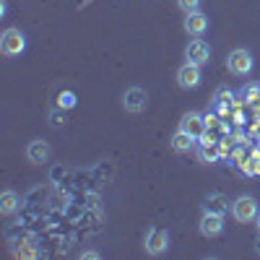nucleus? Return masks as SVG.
Listing matches in <instances>:
<instances>
[{"label":"nucleus","instance_id":"nucleus-1","mask_svg":"<svg viewBox=\"0 0 260 260\" xmlns=\"http://www.w3.org/2000/svg\"><path fill=\"white\" fill-rule=\"evenodd\" d=\"M0 50H3L6 57H18L21 52L26 50V34L21 29H6L0 34Z\"/></svg>","mask_w":260,"mask_h":260},{"label":"nucleus","instance_id":"nucleus-2","mask_svg":"<svg viewBox=\"0 0 260 260\" xmlns=\"http://www.w3.org/2000/svg\"><path fill=\"white\" fill-rule=\"evenodd\" d=\"M226 68H229V73H234V76H250L252 68H255V60H252L250 50H245V47L232 50V52L226 55Z\"/></svg>","mask_w":260,"mask_h":260},{"label":"nucleus","instance_id":"nucleus-3","mask_svg":"<svg viewBox=\"0 0 260 260\" xmlns=\"http://www.w3.org/2000/svg\"><path fill=\"white\" fill-rule=\"evenodd\" d=\"M260 213V206H257V201L255 198H250V195H240L234 203H232V216L240 224H250V221H255V216Z\"/></svg>","mask_w":260,"mask_h":260},{"label":"nucleus","instance_id":"nucleus-4","mask_svg":"<svg viewBox=\"0 0 260 260\" xmlns=\"http://www.w3.org/2000/svg\"><path fill=\"white\" fill-rule=\"evenodd\" d=\"M143 247H146L148 255H154V257L161 255V252H167V247H169V232L167 229H159V226H151L146 232Z\"/></svg>","mask_w":260,"mask_h":260},{"label":"nucleus","instance_id":"nucleus-5","mask_svg":"<svg viewBox=\"0 0 260 260\" xmlns=\"http://www.w3.org/2000/svg\"><path fill=\"white\" fill-rule=\"evenodd\" d=\"M177 86L180 89H198L201 86V81H203V76H201V65H195V62H187L185 60V65H180L177 68Z\"/></svg>","mask_w":260,"mask_h":260},{"label":"nucleus","instance_id":"nucleus-6","mask_svg":"<svg viewBox=\"0 0 260 260\" xmlns=\"http://www.w3.org/2000/svg\"><path fill=\"white\" fill-rule=\"evenodd\" d=\"M146 104H148L146 89H141V86H130V89H125V94H122V107H125L127 112L138 115V112L146 110Z\"/></svg>","mask_w":260,"mask_h":260},{"label":"nucleus","instance_id":"nucleus-7","mask_svg":"<svg viewBox=\"0 0 260 260\" xmlns=\"http://www.w3.org/2000/svg\"><path fill=\"white\" fill-rule=\"evenodd\" d=\"M185 57H187V62H195V65H201V68H203V65H208V60H211V47L206 45L201 37H195V39L187 42Z\"/></svg>","mask_w":260,"mask_h":260},{"label":"nucleus","instance_id":"nucleus-8","mask_svg":"<svg viewBox=\"0 0 260 260\" xmlns=\"http://www.w3.org/2000/svg\"><path fill=\"white\" fill-rule=\"evenodd\" d=\"M180 130H185L187 136H192L195 141H201L206 136V115L201 112H185L180 120Z\"/></svg>","mask_w":260,"mask_h":260},{"label":"nucleus","instance_id":"nucleus-9","mask_svg":"<svg viewBox=\"0 0 260 260\" xmlns=\"http://www.w3.org/2000/svg\"><path fill=\"white\" fill-rule=\"evenodd\" d=\"M182 26H185V31H187L190 37H201V34L208 31V16H206L201 8H198V11H190V13H185Z\"/></svg>","mask_w":260,"mask_h":260},{"label":"nucleus","instance_id":"nucleus-10","mask_svg":"<svg viewBox=\"0 0 260 260\" xmlns=\"http://www.w3.org/2000/svg\"><path fill=\"white\" fill-rule=\"evenodd\" d=\"M198 229H201L203 237H219V234L224 232V216H221V213H208V211H203Z\"/></svg>","mask_w":260,"mask_h":260},{"label":"nucleus","instance_id":"nucleus-11","mask_svg":"<svg viewBox=\"0 0 260 260\" xmlns=\"http://www.w3.org/2000/svg\"><path fill=\"white\" fill-rule=\"evenodd\" d=\"M50 156H52V148H50V143L47 141H31L29 146H26V159H29V164H45V161H50Z\"/></svg>","mask_w":260,"mask_h":260},{"label":"nucleus","instance_id":"nucleus-12","mask_svg":"<svg viewBox=\"0 0 260 260\" xmlns=\"http://www.w3.org/2000/svg\"><path fill=\"white\" fill-rule=\"evenodd\" d=\"M203 211H208V213H226L229 211V198L224 192H208L206 198H203Z\"/></svg>","mask_w":260,"mask_h":260},{"label":"nucleus","instance_id":"nucleus-13","mask_svg":"<svg viewBox=\"0 0 260 260\" xmlns=\"http://www.w3.org/2000/svg\"><path fill=\"white\" fill-rule=\"evenodd\" d=\"M18 208H21V198H18L16 190H6L0 195V213L3 216H13Z\"/></svg>","mask_w":260,"mask_h":260},{"label":"nucleus","instance_id":"nucleus-14","mask_svg":"<svg viewBox=\"0 0 260 260\" xmlns=\"http://www.w3.org/2000/svg\"><path fill=\"white\" fill-rule=\"evenodd\" d=\"M195 146H198V141H195L192 136H187L185 130H177V133L172 136V148H175L177 154H187V151H192Z\"/></svg>","mask_w":260,"mask_h":260},{"label":"nucleus","instance_id":"nucleus-15","mask_svg":"<svg viewBox=\"0 0 260 260\" xmlns=\"http://www.w3.org/2000/svg\"><path fill=\"white\" fill-rule=\"evenodd\" d=\"M198 159H201L203 164H216V161H221L219 143H198Z\"/></svg>","mask_w":260,"mask_h":260},{"label":"nucleus","instance_id":"nucleus-16","mask_svg":"<svg viewBox=\"0 0 260 260\" xmlns=\"http://www.w3.org/2000/svg\"><path fill=\"white\" fill-rule=\"evenodd\" d=\"M252 148H255V146H250V143H237V148L232 151V156H229L232 164H234V167H242V161L252 154Z\"/></svg>","mask_w":260,"mask_h":260},{"label":"nucleus","instance_id":"nucleus-17","mask_svg":"<svg viewBox=\"0 0 260 260\" xmlns=\"http://www.w3.org/2000/svg\"><path fill=\"white\" fill-rule=\"evenodd\" d=\"M242 175H247V177H255V175H260V156L255 154V151H252V154L242 161Z\"/></svg>","mask_w":260,"mask_h":260},{"label":"nucleus","instance_id":"nucleus-18","mask_svg":"<svg viewBox=\"0 0 260 260\" xmlns=\"http://www.w3.org/2000/svg\"><path fill=\"white\" fill-rule=\"evenodd\" d=\"M57 107H62V110H73V107H76V94L73 91H60Z\"/></svg>","mask_w":260,"mask_h":260},{"label":"nucleus","instance_id":"nucleus-19","mask_svg":"<svg viewBox=\"0 0 260 260\" xmlns=\"http://www.w3.org/2000/svg\"><path fill=\"white\" fill-rule=\"evenodd\" d=\"M177 6L182 13H190V11H198L201 8V0H177Z\"/></svg>","mask_w":260,"mask_h":260},{"label":"nucleus","instance_id":"nucleus-20","mask_svg":"<svg viewBox=\"0 0 260 260\" xmlns=\"http://www.w3.org/2000/svg\"><path fill=\"white\" fill-rule=\"evenodd\" d=\"M232 99H234V94L226 89V86H221V89L213 94V102H226V104H232Z\"/></svg>","mask_w":260,"mask_h":260},{"label":"nucleus","instance_id":"nucleus-21","mask_svg":"<svg viewBox=\"0 0 260 260\" xmlns=\"http://www.w3.org/2000/svg\"><path fill=\"white\" fill-rule=\"evenodd\" d=\"M50 122H52L55 127H60V125L65 122V115H62V107H55V110H50Z\"/></svg>","mask_w":260,"mask_h":260},{"label":"nucleus","instance_id":"nucleus-22","mask_svg":"<svg viewBox=\"0 0 260 260\" xmlns=\"http://www.w3.org/2000/svg\"><path fill=\"white\" fill-rule=\"evenodd\" d=\"M232 138H234L237 143H250V133H245L242 127H237L234 133H232Z\"/></svg>","mask_w":260,"mask_h":260},{"label":"nucleus","instance_id":"nucleus-23","mask_svg":"<svg viewBox=\"0 0 260 260\" xmlns=\"http://www.w3.org/2000/svg\"><path fill=\"white\" fill-rule=\"evenodd\" d=\"M81 257H86V260H99L102 255H99L96 250H86V252H81Z\"/></svg>","mask_w":260,"mask_h":260},{"label":"nucleus","instance_id":"nucleus-24","mask_svg":"<svg viewBox=\"0 0 260 260\" xmlns=\"http://www.w3.org/2000/svg\"><path fill=\"white\" fill-rule=\"evenodd\" d=\"M255 226H257V232H260V213L255 216Z\"/></svg>","mask_w":260,"mask_h":260},{"label":"nucleus","instance_id":"nucleus-25","mask_svg":"<svg viewBox=\"0 0 260 260\" xmlns=\"http://www.w3.org/2000/svg\"><path fill=\"white\" fill-rule=\"evenodd\" d=\"M255 250H257V255H260V237H257V242H255Z\"/></svg>","mask_w":260,"mask_h":260}]
</instances>
